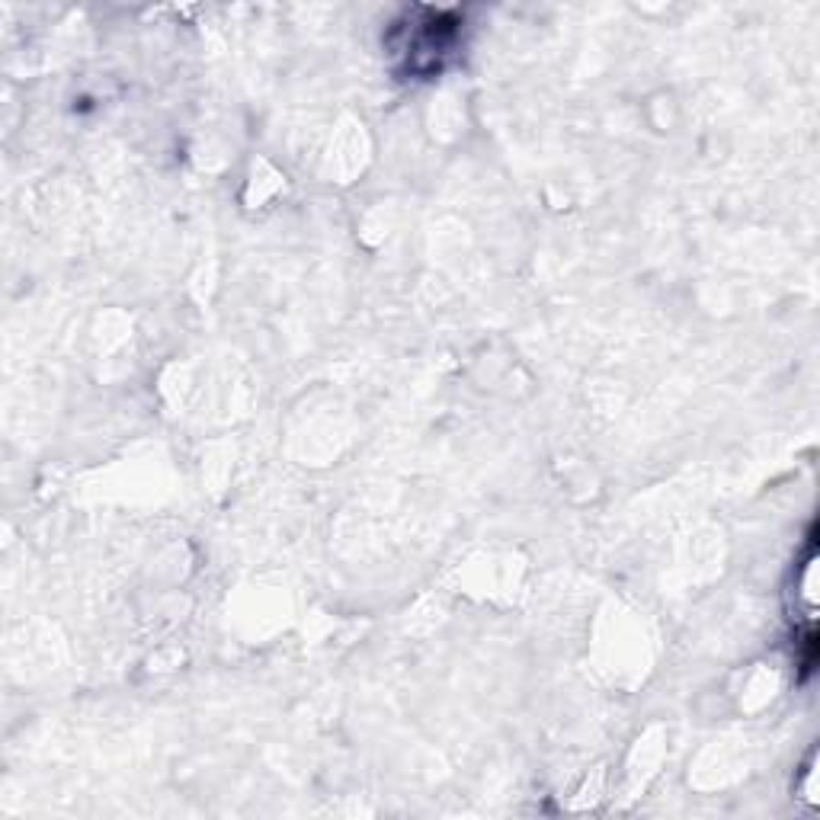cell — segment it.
Here are the masks:
<instances>
[{
    "instance_id": "6da1fadb",
    "label": "cell",
    "mask_w": 820,
    "mask_h": 820,
    "mask_svg": "<svg viewBox=\"0 0 820 820\" xmlns=\"http://www.w3.org/2000/svg\"><path fill=\"white\" fill-rule=\"evenodd\" d=\"M818 555H815V542L808 548V555L798 561V574H795V616L805 619L808 635H815V612H818Z\"/></svg>"
}]
</instances>
